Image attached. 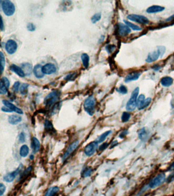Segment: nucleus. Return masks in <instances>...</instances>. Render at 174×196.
I'll return each instance as SVG.
<instances>
[{"label": "nucleus", "instance_id": "1", "mask_svg": "<svg viewBox=\"0 0 174 196\" xmlns=\"http://www.w3.org/2000/svg\"><path fill=\"white\" fill-rule=\"evenodd\" d=\"M61 92L56 89L51 92L44 100V104L49 109L53 111L58 105L57 103L59 100Z\"/></svg>", "mask_w": 174, "mask_h": 196}, {"label": "nucleus", "instance_id": "2", "mask_svg": "<svg viewBox=\"0 0 174 196\" xmlns=\"http://www.w3.org/2000/svg\"><path fill=\"white\" fill-rule=\"evenodd\" d=\"M139 89L136 87L131 94L130 98L126 105V110L129 112L133 111L137 107V100L139 94Z\"/></svg>", "mask_w": 174, "mask_h": 196}, {"label": "nucleus", "instance_id": "3", "mask_svg": "<svg viewBox=\"0 0 174 196\" xmlns=\"http://www.w3.org/2000/svg\"><path fill=\"white\" fill-rule=\"evenodd\" d=\"M2 9L4 13L8 17L12 16L16 11V7L14 4L9 0L0 1Z\"/></svg>", "mask_w": 174, "mask_h": 196}, {"label": "nucleus", "instance_id": "4", "mask_svg": "<svg viewBox=\"0 0 174 196\" xmlns=\"http://www.w3.org/2000/svg\"><path fill=\"white\" fill-rule=\"evenodd\" d=\"M96 100L93 96H90L85 100L83 107L85 111L89 116H93L95 113Z\"/></svg>", "mask_w": 174, "mask_h": 196}, {"label": "nucleus", "instance_id": "5", "mask_svg": "<svg viewBox=\"0 0 174 196\" xmlns=\"http://www.w3.org/2000/svg\"><path fill=\"white\" fill-rule=\"evenodd\" d=\"M165 178L166 175L165 173H161L158 174L149 182L148 185L149 187L152 189H154L159 187L165 182Z\"/></svg>", "mask_w": 174, "mask_h": 196}, {"label": "nucleus", "instance_id": "6", "mask_svg": "<svg viewBox=\"0 0 174 196\" xmlns=\"http://www.w3.org/2000/svg\"><path fill=\"white\" fill-rule=\"evenodd\" d=\"M127 18L133 22L139 23L140 24L146 25L149 23V20L148 18L143 16H140L138 14H132L127 16Z\"/></svg>", "mask_w": 174, "mask_h": 196}, {"label": "nucleus", "instance_id": "7", "mask_svg": "<svg viewBox=\"0 0 174 196\" xmlns=\"http://www.w3.org/2000/svg\"><path fill=\"white\" fill-rule=\"evenodd\" d=\"M18 49V44L16 41L12 39L8 40L5 45V50L7 53L12 55L15 53Z\"/></svg>", "mask_w": 174, "mask_h": 196}, {"label": "nucleus", "instance_id": "8", "mask_svg": "<svg viewBox=\"0 0 174 196\" xmlns=\"http://www.w3.org/2000/svg\"><path fill=\"white\" fill-rule=\"evenodd\" d=\"M79 145V141L78 140H77L74 142L73 143H71L70 145V146L68 147V149L66 150V151L65 152V153L64 154L63 156V157H62L63 161L66 160V159L69 158L70 155L78 148Z\"/></svg>", "mask_w": 174, "mask_h": 196}, {"label": "nucleus", "instance_id": "9", "mask_svg": "<svg viewBox=\"0 0 174 196\" xmlns=\"http://www.w3.org/2000/svg\"><path fill=\"white\" fill-rule=\"evenodd\" d=\"M98 148V143L97 142H93L89 143L85 147L84 149V153L87 156L93 155Z\"/></svg>", "mask_w": 174, "mask_h": 196}, {"label": "nucleus", "instance_id": "10", "mask_svg": "<svg viewBox=\"0 0 174 196\" xmlns=\"http://www.w3.org/2000/svg\"><path fill=\"white\" fill-rule=\"evenodd\" d=\"M10 86V82L8 79L6 77H3L0 82V94L5 95L8 92Z\"/></svg>", "mask_w": 174, "mask_h": 196}, {"label": "nucleus", "instance_id": "11", "mask_svg": "<svg viewBox=\"0 0 174 196\" xmlns=\"http://www.w3.org/2000/svg\"><path fill=\"white\" fill-rule=\"evenodd\" d=\"M22 167H23L22 165H20L19 167L16 170L12 172L8 173L5 176H4L3 177L4 181H5L6 182H9V183L12 182L14 180V179L16 178L17 176L19 174V173L21 171V170L22 169Z\"/></svg>", "mask_w": 174, "mask_h": 196}, {"label": "nucleus", "instance_id": "12", "mask_svg": "<svg viewBox=\"0 0 174 196\" xmlns=\"http://www.w3.org/2000/svg\"><path fill=\"white\" fill-rule=\"evenodd\" d=\"M42 70L44 75H51L56 71L57 68L53 63H48L44 65Z\"/></svg>", "mask_w": 174, "mask_h": 196}, {"label": "nucleus", "instance_id": "13", "mask_svg": "<svg viewBox=\"0 0 174 196\" xmlns=\"http://www.w3.org/2000/svg\"><path fill=\"white\" fill-rule=\"evenodd\" d=\"M131 29L130 28L127 26L126 25H124L122 23L119 24L118 25V33L121 36H126L130 33Z\"/></svg>", "mask_w": 174, "mask_h": 196}, {"label": "nucleus", "instance_id": "14", "mask_svg": "<svg viewBox=\"0 0 174 196\" xmlns=\"http://www.w3.org/2000/svg\"><path fill=\"white\" fill-rule=\"evenodd\" d=\"M160 57V53L159 51L157 49V50L150 53L148 54L147 58L146 60V61L147 63H152L157 60L159 57Z\"/></svg>", "mask_w": 174, "mask_h": 196}, {"label": "nucleus", "instance_id": "15", "mask_svg": "<svg viewBox=\"0 0 174 196\" xmlns=\"http://www.w3.org/2000/svg\"><path fill=\"white\" fill-rule=\"evenodd\" d=\"M3 103L4 104V105L7 107H8L10 109H11L13 112L14 111L18 114L22 115L23 114V112L22 109L18 108V107L16 106L14 104L11 103V102H9L8 101L6 100H3Z\"/></svg>", "mask_w": 174, "mask_h": 196}, {"label": "nucleus", "instance_id": "16", "mask_svg": "<svg viewBox=\"0 0 174 196\" xmlns=\"http://www.w3.org/2000/svg\"><path fill=\"white\" fill-rule=\"evenodd\" d=\"M141 75V73L137 71H134L129 73L127 75L125 79V82L126 83L130 82L131 81L137 80Z\"/></svg>", "mask_w": 174, "mask_h": 196}, {"label": "nucleus", "instance_id": "17", "mask_svg": "<svg viewBox=\"0 0 174 196\" xmlns=\"http://www.w3.org/2000/svg\"><path fill=\"white\" fill-rule=\"evenodd\" d=\"M43 66L40 64H36L33 68V72L35 77L38 79L43 78L44 76V74L43 72Z\"/></svg>", "mask_w": 174, "mask_h": 196}, {"label": "nucleus", "instance_id": "18", "mask_svg": "<svg viewBox=\"0 0 174 196\" xmlns=\"http://www.w3.org/2000/svg\"><path fill=\"white\" fill-rule=\"evenodd\" d=\"M10 69L11 71L15 73L20 77L23 78L26 76L22 69L14 64H12L10 66Z\"/></svg>", "mask_w": 174, "mask_h": 196}, {"label": "nucleus", "instance_id": "19", "mask_svg": "<svg viewBox=\"0 0 174 196\" xmlns=\"http://www.w3.org/2000/svg\"><path fill=\"white\" fill-rule=\"evenodd\" d=\"M21 68L23 70L26 76L30 75L33 71L32 65L29 63H23L21 64Z\"/></svg>", "mask_w": 174, "mask_h": 196}, {"label": "nucleus", "instance_id": "20", "mask_svg": "<svg viewBox=\"0 0 174 196\" xmlns=\"http://www.w3.org/2000/svg\"><path fill=\"white\" fill-rule=\"evenodd\" d=\"M138 135L139 139L142 141H146L149 137V134L146 129L144 127L139 130L138 132Z\"/></svg>", "mask_w": 174, "mask_h": 196}, {"label": "nucleus", "instance_id": "21", "mask_svg": "<svg viewBox=\"0 0 174 196\" xmlns=\"http://www.w3.org/2000/svg\"><path fill=\"white\" fill-rule=\"evenodd\" d=\"M165 9V8L158 5H153L149 7L147 9V12L148 13H155L163 11Z\"/></svg>", "mask_w": 174, "mask_h": 196}, {"label": "nucleus", "instance_id": "22", "mask_svg": "<svg viewBox=\"0 0 174 196\" xmlns=\"http://www.w3.org/2000/svg\"><path fill=\"white\" fill-rule=\"evenodd\" d=\"M72 2L70 1H64L61 2L60 7L61 11H70V8H72Z\"/></svg>", "mask_w": 174, "mask_h": 196}, {"label": "nucleus", "instance_id": "23", "mask_svg": "<svg viewBox=\"0 0 174 196\" xmlns=\"http://www.w3.org/2000/svg\"><path fill=\"white\" fill-rule=\"evenodd\" d=\"M22 120V118L18 115H11L8 117V122L11 125H17L21 122Z\"/></svg>", "mask_w": 174, "mask_h": 196}, {"label": "nucleus", "instance_id": "24", "mask_svg": "<svg viewBox=\"0 0 174 196\" xmlns=\"http://www.w3.org/2000/svg\"><path fill=\"white\" fill-rule=\"evenodd\" d=\"M31 147L34 153H36L38 151L40 148V143L39 140L35 137H33L32 139Z\"/></svg>", "mask_w": 174, "mask_h": 196}, {"label": "nucleus", "instance_id": "25", "mask_svg": "<svg viewBox=\"0 0 174 196\" xmlns=\"http://www.w3.org/2000/svg\"><path fill=\"white\" fill-rule=\"evenodd\" d=\"M161 84L164 87H169L173 83V79L170 77H164L160 81Z\"/></svg>", "mask_w": 174, "mask_h": 196}, {"label": "nucleus", "instance_id": "26", "mask_svg": "<svg viewBox=\"0 0 174 196\" xmlns=\"http://www.w3.org/2000/svg\"><path fill=\"white\" fill-rule=\"evenodd\" d=\"M59 191V188L57 186L50 187L44 196H55Z\"/></svg>", "mask_w": 174, "mask_h": 196}, {"label": "nucleus", "instance_id": "27", "mask_svg": "<svg viewBox=\"0 0 174 196\" xmlns=\"http://www.w3.org/2000/svg\"><path fill=\"white\" fill-rule=\"evenodd\" d=\"M81 58L84 67L87 69L89 65V56L87 54L83 53L81 55Z\"/></svg>", "mask_w": 174, "mask_h": 196}, {"label": "nucleus", "instance_id": "28", "mask_svg": "<svg viewBox=\"0 0 174 196\" xmlns=\"http://www.w3.org/2000/svg\"><path fill=\"white\" fill-rule=\"evenodd\" d=\"M29 153V148L26 145H23L19 151V154L23 157H25L28 155Z\"/></svg>", "mask_w": 174, "mask_h": 196}, {"label": "nucleus", "instance_id": "29", "mask_svg": "<svg viewBox=\"0 0 174 196\" xmlns=\"http://www.w3.org/2000/svg\"><path fill=\"white\" fill-rule=\"evenodd\" d=\"M111 133H112V131L111 130H109V131L105 132L104 133L102 134L98 137V138L97 139V141L96 142H97L98 143H103L106 140V138Z\"/></svg>", "mask_w": 174, "mask_h": 196}, {"label": "nucleus", "instance_id": "30", "mask_svg": "<svg viewBox=\"0 0 174 196\" xmlns=\"http://www.w3.org/2000/svg\"><path fill=\"white\" fill-rule=\"evenodd\" d=\"M44 128L45 129L49 132H54L55 131L52 122L47 119L45 120L44 122Z\"/></svg>", "mask_w": 174, "mask_h": 196}, {"label": "nucleus", "instance_id": "31", "mask_svg": "<svg viewBox=\"0 0 174 196\" xmlns=\"http://www.w3.org/2000/svg\"><path fill=\"white\" fill-rule=\"evenodd\" d=\"M145 96L143 94H141L138 97L137 100V108L140 110L141 107L142 106L144 102L145 101Z\"/></svg>", "mask_w": 174, "mask_h": 196}, {"label": "nucleus", "instance_id": "32", "mask_svg": "<svg viewBox=\"0 0 174 196\" xmlns=\"http://www.w3.org/2000/svg\"><path fill=\"white\" fill-rule=\"evenodd\" d=\"M124 23L126 24L127 26H128L129 28H131L134 31H141L142 30V28L139 27V26L135 25L132 23H131L130 22L126 20H124Z\"/></svg>", "mask_w": 174, "mask_h": 196}, {"label": "nucleus", "instance_id": "33", "mask_svg": "<svg viewBox=\"0 0 174 196\" xmlns=\"http://www.w3.org/2000/svg\"><path fill=\"white\" fill-rule=\"evenodd\" d=\"M78 77V73L77 72H74L73 73H70L68 74L64 79V80L66 81H74Z\"/></svg>", "mask_w": 174, "mask_h": 196}, {"label": "nucleus", "instance_id": "34", "mask_svg": "<svg viewBox=\"0 0 174 196\" xmlns=\"http://www.w3.org/2000/svg\"><path fill=\"white\" fill-rule=\"evenodd\" d=\"M29 86V84L28 83H23L20 88L19 91L22 95H26L28 93V89Z\"/></svg>", "mask_w": 174, "mask_h": 196}, {"label": "nucleus", "instance_id": "35", "mask_svg": "<svg viewBox=\"0 0 174 196\" xmlns=\"http://www.w3.org/2000/svg\"><path fill=\"white\" fill-rule=\"evenodd\" d=\"M0 58H1V71L2 74L4 71L5 66V56L2 52H0Z\"/></svg>", "mask_w": 174, "mask_h": 196}, {"label": "nucleus", "instance_id": "36", "mask_svg": "<svg viewBox=\"0 0 174 196\" xmlns=\"http://www.w3.org/2000/svg\"><path fill=\"white\" fill-rule=\"evenodd\" d=\"M101 17L102 14L101 12L96 13L91 18V22L93 24H96V22H99L101 19Z\"/></svg>", "mask_w": 174, "mask_h": 196}, {"label": "nucleus", "instance_id": "37", "mask_svg": "<svg viewBox=\"0 0 174 196\" xmlns=\"http://www.w3.org/2000/svg\"><path fill=\"white\" fill-rule=\"evenodd\" d=\"M131 117L130 114L128 112H124L121 116V120L123 123H126L129 121Z\"/></svg>", "mask_w": 174, "mask_h": 196}, {"label": "nucleus", "instance_id": "38", "mask_svg": "<svg viewBox=\"0 0 174 196\" xmlns=\"http://www.w3.org/2000/svg\"><path fill=\"white\" fill-rule=\"evenodd\" d=\"M116 90L119 93L122 94V95H126L128 92V89H127V87L123 85H121V86L119 89H116Z\"/></svg>", "mask_w": 174, "mask_h": 196}, {"label": "nucleus", "instance_id": "39", "mask_svg": "<svg viewBox=\"0 0 174 196\" xmlns=\"http://www.w3.org/2000/svg\"><path fill=\"white\" fill-rule=\"evenodd\" d=\"M32 167H28V168L25 171H24V172L23 173L22 176H20V178L19 179V180H21V179L24 178L25 177H26V176L28 175L32 171Z\"/></svg>", "mask_w": 174, "mask_h": 196}, {"label": "nucleus", "instance_id": "40", "mask_svg": "<svg viewBox=\"0 0 174 196\" xmlns=\"http://www.w3.org/2000/svg\"><path fill=\"white\" fill-rule=\"evenodd\" d=\"M151 101H152V99H151V98H147V99L145 100V102H144V104H143V105H142V106L141 107V108L140 110L144 109L145 108H146L148 107L149 105L151 104Z\"/></svg>", "mask_w": 174, "mask_h": 196}, {"label": "nucleus", "instance_id": "41", "mask_svg": "<svg viewBox=\"0 0 174 196\" xmlns=\"http://www.w3.org/2000/svg\"><path fill=\"white\" fill-rule=\"evenodd\" d=\"M93 172V170L91 169V168H88L87 169H85L84 172H83V176L84 177H89L91 176L92 173Z\"/></svg>", "mask_w": 174, "mask_h": 196}, {"label": "nucleus", "instance_id": "42", "mask_svg": "<svg viewBox=\"0 0 174 196\" xmlns=\"http://www.w3.org/2000/svg\"><path fill=\"white\" fill-rule=\"evenodd\" d=\"M157 49L159 51L160 53V58H162L163 56L166 51L165 47L162 45H159L157 47Z\"/></svg>", "mask_w": 174, "mask_h": 196}, {"label": "nucleus", "instance_id": "43", "mask_svg": "<svg viewBox=\"0 0 174 196\" xmlns=\"http://www.w3.org/2000/svg\"><path fill=\"white\" fill-rule=\"evenodd\" d=\"M115 47H116L114 45H106L105 49H106V50L107 51V52L108 53L110 54L114 50Z\"/></svg>", "mask_w": 174, "mask_h": 196}, {"label": "nucleus", "instance_id": "44", "mask_svg": "<svg viewBox=\"0 0 174 196\" xmlns=\"http://www.w3.org/2000/svg\"><path fill=\"white\" fill-rule=\"evenodd\" d=\"M19 141L22 143H24L26 141V134L24 132H22L19 134Z\"/></svg>", "mask_w": 174, "mask_h": 196}, {"label": "nucleus", "instance_id": "45", "mask_svg": "<svg viewBox=\"0 0 174 196\" xmlns=\"http://www.w3.org/2000/svg\"><path fill=\"white\" fill-rule=\"evenodd\" d=\"M27 30L30 32H33L36 30V27L35 25L32 23H30L28 24L27 26Z\"/></svg>", "mask_w": 174, "mask_h": 196}, {"label": "nucleus", "instance_id": "46", "mask_svg": "<svg viewBox=\"0 0 174 196\" xmlns=\"http://www.w3.org/2000/svg\"><path fill=\"white\" fill-rule=\"evenodd\" d=\"M19 85H20V82L19 81H16L14 83V84L13 85V87H12V89L15 92H18V89L19 88Z\"/></svg>", "mask_w": 174, "mask_h": 196}, {"label": "nucleus", "instance_id": "47", "mask_svg": "<svg viewBox=\"0 0 174 196\" xmlns=\"http://www.w3.org/2000/svg\"><path fill=\"white\" fill-rule=\"evenodd\" d=\"M6 189V186L3 183L0 184V196H2L5 192Z\"/></svg>", "mask_w": 174, "mask_h": 196}, {"label": "nucleus", "instance_id": "48", "mask_svg": "<svg viewBox=\"0 0 174 196\" xmlns=\"http://www.w3.org/2000/svg\"><path fill=\"white\" fill-rule=\"evenodd\" d=\"M128 130H124V131H122V132L120 133V135H119V137L120 138H122V139H123V138H125V137L128 134Z\"/></svg>", "mask_w": 174, "mask_h": 196}, {"label": "nucleus", "instance_id": "49", "mask_svg": "<svg viewBox=\"0 0 174 196\" xmlns=\"http://www.w3.org/2000/svg\"><path fill=\"white\" fill-rule=\"evenodd\" d=\"M108 146V143H103L101 146H100V147H99V151H103L104 150H105V149H106V148H107Z\"/></svg>", "mask_w": 174, "mask_h": 196}, {"label": "nucleus", "instance_id": "50", "mask_svg": "<svg viewBox=\"0 0 174 196\" xmlns=\"http://www.w3.org/2000/svg\"><path fill=\"white\" fill-rule=\"evenodd\" d=\"M1 110L2 111L6 112H13L11 109H10L8 107L6 106H3L1 108Z\"/></svg>", "mask_w": 174, "mask_h": 196}, {"label": "nucleus", "instance_id": "51", "mask_svg": "<svg viewBox=\"0 0 174 196\" xmlns=\"http://www.w3.org/2000/svg\"><path fill=\"white\" fill-rule=\"evenodd\" d=\"M0 29H1V30L2 31H3L4 30V29H5V27H4V23H3V18L1 16V25H0Z\"/></svg>", "mask_w": 174, "mask_h": 196}, {"label": "nucleus", "instance_id": "52", "mask_svg": "<svg viewBox=\"0 0 174 196\" xmlns=\"http://www.w3.org/2000/svg\"><path fill=\"white\" fill-rule=\"evenodd\" d=\"M161 69V67L158 65H155L152 67V69L155 71H158Z\"/></svg>", "mask_w": 174, "mask_h": 196}, {"label": "nucleus", "instance_id": "53", "mask_svg": "<svg viewBox=\"0 0 174 196\" xmlns=\"http://www.w3.org/2000/svg\"><path fill=\"white\" fill-rule=\"evenodd\" d=\"M168 170L170 171H174V161L171 164V165L169 167Z\"/></svg>", "mask_w": 174, "mask_h": 196}, {"label": "nucleus", "instance_id": "54", "mask_svg": "<svg viewBox=\"0 0 174 196\" xmlns=\"http://www.w3.org/2000/svg\"><path fill=\"white\" fill-rule=\"evenodd\" d=\"M117 144H118V142H117V141H114V142H112V143H111V148H111H111H114V147H115L116 146H117Z\"/></svg>", "mask_w": 174, "mask_h": 196}, {"label": "nucleus", "instance_id": "55", "mask_svg": "<svg viewBox=\"0 0 174 196\" xmlns=\"http://www.w3.org/2000/svg\"><path fill=\"white\" fill-rule=\"evenodd\" d=\"M174 19V14L171 16V17H170L169 18H167L166 19V22H170V21H172Z\"/></svg>", "mask_w": 174, "mask_h": 196}, {"label": "nucleus", "instance_id": "56", "mask_svg": "<svg viewBox=\"0 0 174 196\" xmlns=\"http://www.w3.org/2000/svg\"><path fill=\"white\" fill-rule=\"evenodd\" d=\"M104 39L105 36H101V37H100V39H99V44H101V43H102V42H103L104 41Z\"/></svg>", "mask_w": 174, "mask_h": 196}, {"label": "nucleus", "instance_id": "57", "mask_svg": "<svg viewBox=\"0 0 174 196\" xmlns=\"http://www.w3.org/2000/svg\"><path fill=\"white\" fill-rule=\"evenodd\" d=\"M30 158L31 160H33V158H34V156H33V155H31L30 156Z\"/></svg>", "mask_w": 174, "mask_h": 196}, {"label": "nucleus", "instance_id": "58", "mask_svg": "<svg viewBox=\"0 0 174 196\" xmlns=\"http://www.w3.org/2000/svg\"></svg>", "mask_w": 174, "mask_h": 196}]
</instances>
